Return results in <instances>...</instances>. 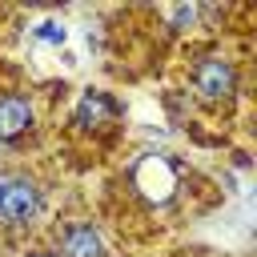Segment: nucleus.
I'll return each mask as SVG.
<instances>
[{
  "label": "nucleus",
  "mask_w": 257,
  "mask_h": 257,
  "mask_svg": "<svg viewBox=\"0 0 257 257\" xmlns=\"http://www.w3.org/2000/svg\"><path fill=\"white\" fill-rule=\"evenodd\" d=\"M36 124V108L24 92H4L0 96V145L20 141L28 128Z\"/></svg>",
  "instance_id": "nucleus-3"
},
{
  "label": "nucleus",
  "mask_w": 257,
  "mask_h": 257,
  "mask_svg": "<svg viewBox=\"0 0 257 257\" xmlns=\"http://www.w3.org/2000/svg\"><path fill=\"white\" fill-rule=\"evenodd\" d=\"M104 253L108 249H104V237L96 225L76 221V225L60 229V257H104Z\"/></svg>",
  "instance_id": "nucleus-5"
},
{
  "label": "nucleus",
  "mask_w": 257,
  "mask_h": 257,
  "mask_svg": "<svg viewBox=\"0 0 257 257\" xmlns=\"http://www.w3.org/2000/svg\"><path fill=\"white\" fill-rule=\"evenodd\" d=\"M193 88H197V96L209 100V104L229 100V96L237 92V68H233V60H225V56H205V60H197V68H193Z\"/></svg>",
  "instance_id": "nucleus-2"
},
{
  "label": "nucleus",
  "mask_w": 257,
  "mask_h": 257,
  "mask_svg": "<svg viewBox=\"0 0 257 257\" xmlns=\"http://www.w3.org/2000/svg\"><path fill=\"white\" fill-rule=\"evenodd\" d=\"M189 20H197V8H193V4H181V8L173 12V24H177V28H185Z\"/></svg>",
  "instance_id": "nucleus-7"
},
{
  "label": "nucleus",
  "mask_w": 257,
  "mask_h": 257,
  "mask_svg": "<svg viewBox=\"0 0 257 257\" xmlns=\"http://www.w3.org/2000/svg\"><path fill=\"white\" fill-rule=\"evenodd\" d=\"M40 209H44V193H40V185H36L28 173L8 177L4 197H0V225H8V229H24V225H32V221L40 217Z\"/></svg>",
  "instance_id": "nucleus-1"
},
{
  "label": "nucleus",
  "mask_w": 257,
  "mask_h": 257,
  "mask_svg": "<svg viewBox=\"0 0 257 257\" xmlns=\"http://www.w3.org/2000/svg\"><path fill=\"white\" fill-rule=\"evenodd\" d=\"M116 112H120V104H116L108 92H96V88H88V92L76 100L72 124H76V128H84V133H92V128H100V124H108Z\"/></svg>",
  "instance_id": "nucleus-4"
},
{
  "label": "nucleus",
  "mask_w": 257,
  "mask_h": 257,
  "mask_svg": "<svg viewBox=\"0 0 257 257\" xmlns=\"http://www.w3.org/2000/svg\"><path fill=\"white\" fill-rule=\"evenodd\" d=\"M28 257H56V253H28Z\"/></svg>",
  "instance_id": "nucleus-9"
},
{
  "label": "nucleus",
  "mask_w": 257,
  "mask_h": 257,
  "mask_svg": "<svg viewBox=\"0 0 257 257\" xmlns=\"http://www.w3.org/2000/svg\"><path fill=\"white\" fill-rule=\"evenodd\" d=\"M4 185H8V177H4V173H0V197H4Z\"/></svg>",
  "instance_id": "nucleus-8"
},
{
  "label": "nucleus",
  "mask_w": 257,
  "mask_h": 257,
  "mask_svg": "<svg viewBox=\"0 0 257 257\" xmlns=\"http://www.w3.org/2000/svg\"><path fill=\"white\" fill-rule=\"evenodd\" d=\"M32 36H36L40 44H56V48H64V44H68V28H64L60 20H44V24H36V28H32Z\"/></svg>",
  "instance_id": "nucleus-6"
}]
</instances>
